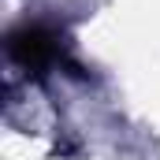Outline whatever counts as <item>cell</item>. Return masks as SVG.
<instances>
[{"label":"cell","instance_id":"1","mask_svg":"<svg viewBox=\"0 0 160 160\" xmlns=\"http://www.w3.org/2000/svg\"><path fill=\"white\" fill-rule=\"evenodd\" d=\"M11 52L19 60H26V63H45L56 52V45H52V38H45L41 30H22V34L11 38Z\"/></svg>","mask_w":160,"mask_h":160}]
</instances>
